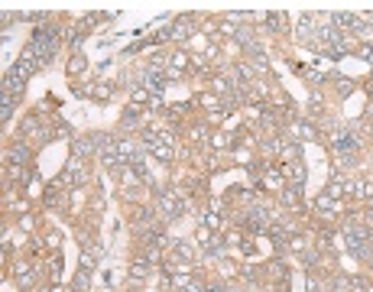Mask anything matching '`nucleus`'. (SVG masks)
Instances as JSON below:
<instances>
[{
    "label": "nucleus",
    "instance_id": "2eb2a0df",
    "mask_svg": "<svg viewBox=\"0 0 373 292\" xmlns=\"http://www.w3.org/2000/svg\"><path fill=\"white\" fill-rule=\"evenodd\" d=\"M312 23H315V17H302L299 20V36H308V33H312Z\"/></svg>",
    "mask_w": 373,
    "mask_h": 292
},
{
    "label": "nucleus",
    "instance_id": "6ab92c4d",
    "mask_svg": "<svg viewBox=\"0 0 373 292\" xmlns=\"http://www.w3.org/2000/svg\"><path fill=\"white\" fill-rule=\"evenodd\" d=\"M282 146H286V143H282L279 136H269V140H266V153H279Z\"/></svg>",
    "mask_w": 373,
    "mask_h": 292
},
{
    "label": "nucleus",
    "instance_id": "6e6552de",
    "mask_svg": "<svg viewBox=\"0 0 373 292\" xmlns=\"http://www.w3.org/2000/svg\"><path fill=\"white\" fill-rule=\"evenodd\" d=\"M299 201H302V195L295 185H289V189H282V205L286 208H299Z\"/></svg>",
    "mask_w": 373,
    "mask_h": 292
},
{
    "label": "nucleus",
    "instance_id": "a211bd4d",
    "mask_svg": "<svg viewBox=\"0 0 373 292\" xmlns=\"http://www.w3.org/2000/svg\"><path fill=\"white\" fill-rule=\"evenodd\" d=\"M185 65H189V55H185V52L172 55V68H175V72H178V68H185Z\"/></svg>",
    "mask_w": 373,
    "mask_h": 292
},
{
    "label": "nucleus",
    "instance_id": "5701e85b",
    "mask_svg": "<svg viewBox=\"0 0 373 292\" xmlns=\"http://www.w3.org/2000/svg\"><path fill=\"white\" fill-rule=\"evenodd\" d=\"M357 52H360L367 62H373V46H357Z\"/></svg>",
    "mask_w": 373,
    "mask_h": 292
},
{
    "label": "nucleus",
    "instance_id": "9d476101",
    "mask_svg": "<svg viewBox=\"0 0 373 292\" xmlns=\"http://www.w3.org/2000/svg\"><path fill=\"white\" fill-rule=\"evenodd\" d=\"M292 133H295V136H302V140H315V136H318V133H315V127H312V123H305V120L295 123Z\"/></svg>",
    "mask_w": 373,
    "mask_h": 292
},
{
    "label": "nucleus",
    "instance_id": "b1692460",
    "mask_svg": "<svg viewBox=\"0 0 373 292\" xmlns=\"http://www.w3.org/2000/svg\"><path fill=\"white\" fill-rule=\"evenodd\" d=\"M146 97H149V94L143 91V88H136V91H133V101H140V104H143V101H146Z\"/></svg>",
    "mask_w": 373,
    "mask_h": 292
},
{
    "label": "nucleus",
    "instance_id": "423d86ee",
    "mask_svg": "<svg viewBox=\"0 0 373 292\" xmlns=\"http://www.w3.org/2000/svg\"><path fill=\"white\" fill-rule=\"evenodd\" d=\"M26 159H30V150H26V146H13V150L7 153V163L10 166H23Z\"/></svg>",
    "mask_w": 373,
    "mask_h": 292
},
{
    "label": "nucleus",
    "instance_id": "f03ea898",
    "mask_svg": "<svg viewBox=\"0 0 373 292\" xmlns=\"http://www.w3.org/2000/svg\"><path fill=\"white\" fill-rule=\"evenodd\" d=\"M156 208H159V214H162V218H169V221L182 218V211H185L182 198H178L175 192H159V198H156Z\"/></svg>",
    "mask_w": 373,
    "mask_h": 292
},
{
    "label": "nucleus",
    "instance_id": "9b49d317",
    "mask_svg": "<svg viewBox=\"0 0 373 292\" xmlns=\"http://www.w3.org/2000/svg\"><path fill=\"white\" fill-rule=\"evenodd\" d=\"M130 276H133V279H146L149 276V260H136L133 269H130Z\"/></svg>",
    "mask_w": 373,
    "mask_h": 292
},
{
    "label": "nucleus",
    "instance_id": "dca6fc26",
    "mask_svg": "<svg viewBox=\"0 0 373 292\" xmlns=\"http://www.w3.org/2000/svg\"><path fill=\"white\" fill-rule=\"evenodd\" d=\"M205 250H208V253H221V250H224V240H221V237H211L208 243H205Z\"/></svg>",
    "mask_w": 373,
    "mask_h": 292
},
{
    "label": "nucleus",
    "instance_id": "393cba45",
    "mask_svg": "<svg viewBox=\"0 0 373 292\" xmlns=\"http://www.w3.org/2000/svg\"><path fill=\"white\" fill-rule=\"evenodd\" d=\"M208 292H227L224 286H208Z\"/></svg>",
    "mask_w": 373,
    "mask_h": 292
},
{
    "label": "nucleus",
    "instance_id": "a878e982",
    "mask_svg": "<svg viewBox=\"0 0 373 292\" xmlns=\"http://www.w3.org/2000/svg\"><path fill=\"white\" fill-rule=\"evenodd\" d=\"M127 292H136V289H127Z\"/></svg>",
    "mask_w": 373,
    "mask_h": 292
},
{
    "label": "nucleus",
    "instance_id": "bb28decb",
    "mask_svg": "<svg viewBox=\"0 0 373 292\" xmlns=\"http://www.w3.org/2000/svg\"><path fill=\"white\" fill-rule=\"evenodd\" d=\"M370 117H373V107H370Z\"/></svg>",
    "mask_w": 373,
    "mask_h": 292
},
{
    "label": "nucleus",
    "instance_id": "4468645a",
    "mask_svg": "<svg viewBox=\"0 0 373 292\" xmlns=\"http://www.w3.org/2000/svg\"><path fill=\"white\" fill-rule=\"evenodd\" d=\"M136 123H140V110L127 107V114H123V127H136Z\"/></svg>",
    "mask_w": 373,
    "mask_h": 292
},
{
    "label": "nucleus",
    "instance_id": "f3484780",
    "mask_svg": "<svg viewBox=\"0 0 373 292\" xmlns=\"http://www.w3.org/2000/svg\"><path fill=\"white\" fill-rule=\"evenodd\" d=\"M81 68H85V59H81V55H72V62H68V72H72V75H78Z\"/></svg>",
    "mask_w": 373,
    "mask_h": 292
},
{
    "label": "nucleus",
    "instance_id": "20e7f679",
    "mask_svg": "<svg viewBox=\"0 0 373 292\" xmlns=\"http://www.w3.org/2000/svg\"><path fill=\"white\" fill-rule=\"evenodd\" d=\"M169 36H172V39H185V36H192V17H178L175 23H172Z\"/></svg>",
    "mask_w": 373,
    "mask_h": 292
},
{
    "label": "nucleus",
    "instance_id": "4be33fe9",
    "mask_svg": "<svg viewBox=\"0 0 373 292\" xmlns=\"http://www.w3.org/2000/svg\"><path fill=\"white\" fill-rule=\"evenodd\" d=\"M94 97H98V101H107V97H110V88H107V85H98V88H94Z\"/></svg>",
    "mask_w": 373,
    "mask_h": 292
},
{
    "label": "nucleus",
    "instance_id": "1a4fd4ad",
    "mask_svg": "<svg viewBox=\"0 0 373 292\" xmlns=\"http://www.w3.org/2000/svg\"><path fill=\"white\" fill-rule=\"evenodd\" d=\"M344 192H350V185L344 182V179H337V176H334V179H331V185H328V198H341Z\"/></svg>",
    "mask_w": 373,
    "mask_h": 292
},
{
    "label": "nucleus",
    "instance_id": "39448f33",
    "mask_svg": "<svg viewBox=\"0 0 373 292\" xmlns=\"http://www.w3.org/2000/svg\"><path fill=\"white\" fill-rule=\"evenodd\" d=\"M72 150H75V159H81V156H91L98 146H94V140H85V136H75L72 140Z\"/></svg>",
    "mask_w": 373,
    "mask_h": 292
},
{
    "label": "nucleus",
    "instance_id": "f8f14e48",
    "mask_svg": "<svg viewBox=\"0 0 373 292\" xmlns=\"http://www.w3.org/2000/svg\"><path fill=\"white\" fill-rule=\"evenodd\" d=\"M334 23L341 26V30H350V26L357 30V17H350V13H337V17H334Z\"/></svg>",
    "mask_w": 373,
    "mask_h": 292
},
{
    "label": "nucleus",
    "instance_id": "aec40b11",
    "mask_svg": "<svg viewBox=\"0 0 373 292\" xmlns=\"http://www.w3.org/2000/svg\"><path fill=\"white\" fill-rule=\"evenodd\" d=\"M357 192H360V198H370L373 201V182H360V185H357Z\"/></svg>",
    "mask_w": 373,
    "mask_h": 292
},
{
    "label": "nucleus",
    "instance_id": "412c9836",
    "mask_svg": "<svg viewBox=\"0 0 373 292\" xmlns=\"http://www.w3.org/2000/svg\"><path fill=\"white\" fill-rule=\"evenodd\" d=\"M214 146H221V150H227V146H234V140H231V136H227V133H218V136H214Z\"/></svg>",
    "mask_w": 373,
    "mask_h": 292
},
{
    "label": "nucleus",
    "instance_id": "0eeeda50",
    "mask_svg": "<svg viewBox=\"0 0 373 292\" xmlns=\"http://www.w3.org/2000/svg\"><path fill=\"white\" fill-rule=\"evenodd\" d=\"M133 227H153V211L149 208H136V218H133Z\"/></svg>",
    "mask_w": 373,
    "mask_h": 292
},
{
    "label": "nucleus",
    "instance_id": "7ed1b4c3",
    "mask_svg": "<svg viewBox=\"0 0 373 292\" xmlns=\"http://www.w3.org/2000/svg\"><path fill=\"white\" fill-rule=\"evenodd\" d=\"M33 68H36V59H33V49H26V52L17 59V65H13V75H20V78L26 81L33 75Z\"/></svg>",
    "mask_w": 373,
    "mask_h": 292
},
{
    "label": "nucleus",
    "instance_id": "ddd939ff",
    "mask_svg": "<svg viewBox=\"0 0 373 292\" xmlns=\"http://www.w3.org/2000/svg\"><path fill=\"white\" fill-rule=\"evenodd\" d=\"M17 279L23 282V286H33V273H30V266H26V263H20V266H17Z\"/></svg>",
    "mask_w": 373,
    "mask_h": 292
},
{
    "label": "nucleus",
    "instance_id": "f257e3e1",
    "mask_svg": "<svg viewBox=\"0 0 373 292\" xmlns=\"http://www.w3.org/2000/svg\"><path fill=\"white\" fill-rule=\"evenodd\" d=\"M59 33H62L59 26H43V30H36V33H33V46L30 49L43 62H49L55 55V46H59Z\"/></svg>",
    "mask_w": 373,
    "mask_h": 292
}]
</instances>
